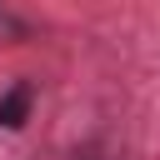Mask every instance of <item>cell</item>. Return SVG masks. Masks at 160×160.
<instances>
[{"mask_svg":"<svg viewBox=\"0 0 160 160\" xmlns=\"http://www.w3.org/2000/svg\"><path fill=\"white\" fill-rule=\"evenodd\" d=\"M30 115V85H15L10 95H0V125L5 130H20Z\"/></svg>","mask_w":160,"mask_h":160,"instance_id":"cell-1","label":"cell"}]
</instances>
